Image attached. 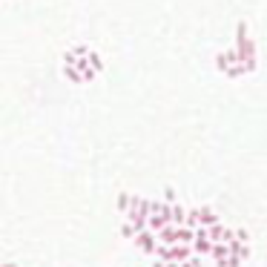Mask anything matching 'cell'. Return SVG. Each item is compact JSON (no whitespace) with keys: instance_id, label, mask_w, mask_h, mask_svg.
Wrapping results in <instances>:
<instances>
[{"instance_id":"6da1fadb","label":"cell","mask_w":267,"mask_h":267,"mask_svg":"<svg viewBox=\"0 0 267 267\" xmlns=\"http://www.w3.org/2000/svg\"><path fill=\"white\" fill-rule=\"evenodd\" d=\"M155 256L161 262H178V265H184V262H190L196 256V250H193V244H158Z\"/></svg>"},{"instance_id":"7a4b0ae2","label":"cell","mask_w":267,"mask_h":267,"mask_svg":"<svg viewBox=\"0 0 267 267\" xmlns=\"http://www.w3.org/2000/svg\"><path fill=\"white\" fill-rule=\"evenodd\" d=\"M213 224H218L215 213L207 210V207H198V227H213Z\"/></svg>"}]
</instances>
